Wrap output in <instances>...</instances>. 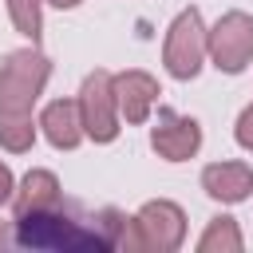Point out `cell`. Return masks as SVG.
Instances as JSON below:
<instances>
[{"instance_id":"cell-9","label":"cell","mask_w":253,"mask_h":253,"mask_svg":"<svg viewBox=\"0 0 253 253\" xmlns=\"http://www.w3.org/2000/svg\"><path fill=\"white\" fill-rule=\"evenodd\" d=\"M202 190L213 198V202H245L249 190H253V166L245 162H210L202 170Z\"/></svg>"},{"instance_id":"cell-10","label":"cell","mask_w":253,"mask_h":253,"mask_svg":"<svg viewBox=\"0 0 253 253\" xmlns=\"http://www.w3.org/2000/svg\"><path fill=\"white\" fill-rule=\"evenodd\" d=\"M40 126H43V134H47V142L55 150H75L79 138L87 134L83 130V115H79V99H55V103H47L43 115H40Z\"/></svg>"},{"instance_id":"cell-12","label":"cell","mask_w":253,"mask_h":253,"mask_svg":"<svg viewBox=\"0 0 253 253\" xmlns=\"http://www.w3.org/2000/svg\"><path fill=\"white\" fill-rule=\"evenodd\" d=\"M241 229L233 217H213L206 233L198 237V253H241Z\"/></svg>"},{"instance_id":"cell-13","label":"cell","mask_w":253,"mask_h":253,"mask_svg":"<svg viewBox=\"0 0 253 253\" xmlns=\"http://www.w3.org/2000/svg\"><path fill=\"white\" fill-rule=\"evenodd\" d=\"M8 12H12V24L20 36H28L32 43H40V32H43V20H40V0H8Z\"/></svg>"},{"instance_id":"cell-7","label":"cell","mask_w":253,"mask_h":253,"mask_svg":"<svg viewBox=\"0 0 253 253\" xmlns=\"http://www.w3.org/2000/svg\"><path fill=\"white\" fill-rule=\"evenodd\" d=\"M150 146L166 158V162H186L198 154L202 146V126L190 115L178 111H158V123L150 126Z\"/></svg>"},{"instance_id":"cell-17","label":"cell","mask_w":253,"mask_h":253,"mask_svg":"<svg viewBox=\"0 0 253 253\" xmlns=\"http://www.w3.org/2000/svg\"><path fill=\"white\" fill-rule=\"evenodd\" d=\"M47 4H55V8H75L79 0H47Z\"/></svg>"},{"instance_id":"cell-5","label":"cell","mask_w":253,"mask_h":253,"mask_svg":"<svg viewBox=\"0 0 253 253\" xmlns=\"http://www.w3.org/2000/svg\"><path fill=\"white\" fill-rule=\"evenodd\" d=\"M79 115H83V130L95 142H115L119 134V103H115V83L111 71H91L79 87Z\"/></svg>"},{"instance_id":"cell-8","label":"cell","mask_w":253,"mask_h":253,"mask_svg":"<svg viewBox=\"0 0 253 253\" xmlns=\"http://www.w3.org/2000/svg\"><path fill=\"white\" fill-rule=\"evenodd\" d=\"M115 83V103H119V115L126 123H146L150 119V107L158 103V79L146 75V71H119L111 75Z\"/></svg>"},{"instance_id":"cell-2","label":"cell","mask_w":253,"mask_h":253,"mask_svg":"<svg viewBox=\"0 0 253 253\" xmlns=\"http://www.w3.org/2000/svg\"><path fill=\"white\" fill-rule=\"evenodd\" d=\"M51 75V59L32 43L20 51H8L0 67V146L12 154L32 150L36 142V123L32 107L43 95V83Z\"/></svg>"},{"instance_id":"cell-1","label":"cell","mask_w":253,"mask_h":253,"mask_svg":"<svg viewBox=\"0 0 253 253\" xmlns=\"http://www.w3.org/2000/svg\"><path fill=\"white\" fill-rule=\"evenodd\" d=\"M12 245L43 249V253H142V237L134 217L123 210H87L71 198H59L43 210L12 217Z\"/></svg>"},{"instance_id":"cell-14","label":"cell","mask_w":253,"mask_h":253,"mask_svg":"<svg viewBox=\"0 0 253 253\" xmlns=\"http://www.w3.org/2000/svg\"><path fill=\"white\" fill-rule=\"evenodd\" d=\"M233 134H237V142L245 146V150H253V103L237 115V126H233Z\"/></svg>"},{"instance_id":"cell-15","label":"cell","mask_w":253,"mask_h":253,"mask_svg":"<svg viewBox=\"0 0 253 253\" xmlns=\"http://www.w3.org/2000/svg\"><path fill=\"white\" fill-rule=\"evenodd\" d=\"M12 194H16V182H12V170L0 162V206L4 202H12Z\"/></svg>"},{"instance_id":"cell-6","label":"cell","mask_w":253,"mask_h":253,"mask_svg":"<svg viewBox=\"0 0 253 253\" xmlns=\"http://www.w3.org/2000/svg\"><path fill=\"white\" fill-rule=\"evenodd\" d=\"M134 225H138L142 249H154V253H174L186 237V213H182V206H174L166 198L146 202L134 213Z\"/></svg>"},{"instance_id":"cell-3","label":"cell","mask_w":253,"mask_h":253,"mask_svg":"<svg viewBox=\"0 0 253 253\" xmlns=\"http://www.w3.org/2000/svg\"><path fill=\"white\" fill-rule=\"evenodd\" d=\"M206 59V24L198 8H186L174 16L170 32H166V47H162V63L174 79H194L202 71Z\"/></svg>"},{"instance_id":"cell-16","label":"cell","mask_w":253,"mask_h":253,"mask_svg":"<svg viewBox=\"0 0 253 253\" xmlns=\"http://www.w3.org/2000/svg\"><path fill=\"white\" fill-rule=\"evenodd\" d=\"M4 245H12V233H8V225L0 221V249H4Z\"/></svg>"},{"instance_id":"cell-4","label":"cell","mask_w":253,"mask_h":253,"mask_svg":"<svg viewBox=\"0 0 253 253\" xmlns=\"http://www.w3.org/2000/svg\"><path fill=\"white\" fill-rule=\"evenodd\" d=\"M206 55L213 59L217 71L237 75L253 59V16L245 12H225L210 32H206Z\"/></svg>"},{"instance_id":"cell-11","label":"cell","mask_w":253,"mask_h":253,"mask_svg":"<svg viewBox=\"0 0 253 253\" xmlns=\"http://www.w3.org/2000/svg\"><path fill=\"white\" fill-rule=\"evenodd\" d=\"M63 190H59V178L51 170H28L20 190L12 194V217L16 213H32V210H43L51 202H59Z\"/></svg>"}]
</instances>
